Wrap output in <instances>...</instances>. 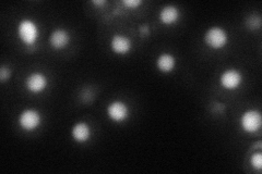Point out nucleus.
<instances>
[{
  "label": "nucleus",
  "mask_w": 262,
  "mask_h": 174,
  "mask_svg": "<svg viewBox=\"0 0 262 174\" xmlns=\"http://www.w3.org/2000/svg\"><path fill=\"white\" fill-rule=\"evenodd\" d=\"M177 64L176 57L169 53H163L158 58L157 61H155V65H157V69L164 74L171 73Z\"/></svg>",
  "instance_id": "12"
},
{
  "label": "nucleus",
  "mask_w": 262,
  "mask_h": 174,
  "mask_svg": "<svg viewBox=\"0 0 262 174\" xmlns=\"http://www.w3.org/2000/svg\"><path fill=\"white\" fill-rule=\"evenodd\" d=\"M92 4L94 6H104L107 4V2L106 0H92Z\"/></svg>",
  "instance_id": "17"
},
{
  "label": "nucleus",
  "mask_w": 262,
  "mask_h": 174,
  "mask_svg": "<svg viewBox=\"0 0 262 174\" xmlns=\"http://www.w3.org/2000/svg\"><path fill=\"white\" fill-rule=\"evenodd\" d=\"M243 73L238 69H226L220 76V84L228 92L238 89L243 83Z\"/></svg>",
  "instance_id": "5"
},
{
  "label": "nucleus",
  "mask_w": 262,
  "mask_h": 174,
  "mask_svg": "<svg viewBox=\"0 0 262 174\" xmlns=\"http://www.w3.org/2000/svg\"><path fill=\"white\" fill-rule=\"evenodd\" d=\"M92 136V129L90 124L84 121H79L73 124L71 129V137L78 144H84L89 142Z\"/></svg>",
  "instance_id": "10"
},
{
  "label": "nucleus",
  "mask_w": 262,
  "mask_h": 174,
  "mask_svg": "<svg viewBox=\"0 0 262 174\" xmlns=\"http://www.w3.org/2000/svg\"><path fill=\"white\" fill-rule=\"evenodd\" d=\"M139 31V34H140L142 37H146L151 34V29L149 24H141V26H139L138 28Z\"/></svg>",
  "instance_id": "16"
},
{
  "label": "nucleus",
  "mask_w": 262,
  "mask_h": 174,
  "mask_svg": "<svg viewBox=\"0 0 262 174\" xmlns=\"http://www.w3.org/2000/svg\"><path fill=\"white\" fill-rule=\"evenodd\" d=\"M107 117L115 123L125 122L130 114L129 106L122 101H114L106 108Z\"/></svg>",
  "instance_id": "7"
},
{
  "label": "nucleus",
  "mask_w": 262,
  "mask_h": 174,
  "mask_svg": "<svg viewBox=\"0 0 262 174\" xmlns=\"http://www.w3.org/2000/svg\"><path fill=\"white\" fill-rule=\"evenodd\" d=\"M18 124L21 130L24 132H34L36 131L40 124H42V115L40 112L33 108H28L20 112L18 117Z\"/></svg>",
  "instance_id": "3"
},
{
  "label": "nucleus",
  "mask_w": 262,
  "mask_h": 174,
  "mask_svg": "<svg viewBox=\"0 0 262 174\" xmlns=\"http://www.w3.org/2000/svg\"><path fill=\"white\" fill-rule=\"evenodd\" d=\"M110 46L115 55L125 56L128 55L133 49V40L126 35L115 34L111 38Z\"/></svg>",
  "instance_id": "8"
},
{
  "label": "nucleus",
  "mask_w": 262,
  "mask_h": 174,
  "mask_svg": "<svg viewBox=\"0 0 262 174\" xmlns=\"http://www.w3.org/2000/svg\"><path fill=\"white\" fill-rule=\"evenodd\" d=\"M11 78V70L9 68H7L6 65H2L0 68V82L5 83L7 81H9Z\"/></svg>",
  "instance_id": "14"
},
{
  "label": "nucleus",
  "mask_w": 262,
  "mask_h": 174,
  "mask_svg": "<svg viewBox=\"0 0 262 174\" xmlns=\"http://www.w3.org/2000/svg\"><path fill=\"white\" fill-rule=\"evenodd\" d=\"M249 161H250V165L253 169L257 170V171L262 170V154H261V152L253 153L250 156Z\"/></svg>",
  "instance_id": "13"
},
{
  "label": "nucleus",
  "mask_w": 262,
  "mask_h": 174,
  "mask_svg": "<svg viewBox=\"0 0 262 174\" xmlns=\"http://www.w3.org/2000/svg\"><path fill=\"white\" fill-rule=\"evenodd\" d=\"M179 18H180V11L178 9V7L175 5L164 6L159 13V19L161 23L167 27L176 24Z\"/></svg>",
  "instance_id": "11"
},
{
  "label": "nucleus",
  "mask_w": 262,
  "mask_h": 174,
  "mask_svg": "<svg viewBox=\"0 0 262 174\" xmlns=\"http://www.w3.org/2000/svg\"><path fill=\"white\" fill-rule=\"evenodd\" d=\"M49 45H51L56 51H61V49H64L70 44L71 40V35L70 33L64 30V29H56L54 30L51 35H49Z\"/></svg>",
  "instance_id": "9"
},
{
  "label": "nucleus",
  "mask_w": 262,
  "mask_h": 174,
  "mask_svg": "<svg viewBox=\"0 0 262 174\" xmlns=\"http://www.w3.org/2000/svg\"><path fill=\"white\" fill-rule=\"evenodd\" d=\"M122 5L129 8V9H137L138 7L143 5V0H124Z\"/></svg>",
  "instance_id": "15"
},
{
  "label": "nucleus",
  "mask_w": 262,
  "mask_h": 174,
  "mask_svg": "<svg viewBox=\"0 0 262 174\" xmlns=\"http://www.w3.org/2000/svg\"><path fill=\"white\" fill-rule=\"evenodd\" d=\"M241 128L247 134H255L262 127V115L259 110L249 109L241 115Z\"/></svg>",
  "instance_id": "4"
},
{
  "label": "nucleus",
  "mask_w": 262,
  "mask_h": 174,
  "mask_svg": "<svg viewBox=\"0 0 262 174\" xmlns=\"http://www.w3.org/2000/svg\"><path fill=\"white\" fill-rule=\"evenodd\" d=\"M24 86L32 94H40L48 86V78L42 72H32L26 78Z\"/></svg>",
  "instance_id": "6"
},
{
  "label": "nucleus",
  "mask_w": 262,
  "mask_h": 174,
  "mask_svg": "<svg viewBox=\"0 0 262 174\" xmlns=\"http://www.w3.org/2000/svg\"><path fill=\"white\" fill-rule=\"evenodd\" d=\"M229 40V35L225 29L222 27H212L207 30L206 34H204V43L212 49H219L224 48Z\"/></svg>",
  "instance_id": "2"
},
{
  "label": "nucleus",
  "mask_w": 262,
  "mask_h": 174,
  "mask_svg": "<svg viewBox=\"0 0 262 174\" xmlns=\"http://www.w3.org/2000/svg\"><path fill=\"white\" fill-rule=\"evenodd\" d=\"M16 35L23 45L31 47L37 43L39 38V28L35 21L22 19L16 26Z\"/></svg>",
  "instance_id": "1"
}]
</instances>
